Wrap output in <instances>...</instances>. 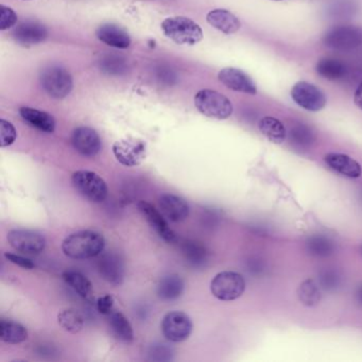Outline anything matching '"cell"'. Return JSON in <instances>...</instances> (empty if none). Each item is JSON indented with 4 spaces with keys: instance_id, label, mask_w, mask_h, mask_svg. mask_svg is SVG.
I'll return each mask as SVG.
<instances>
[{
    "instance_id": "obj_38",
    "label": "cell",
    "mask_w": 362,
    "mask_h": 362,
    "mask_svg": "<svg viewBox=\"0 0 362 362\" xmlns=\"http://www.w3.org/2000/svg\"><path fill=\"white\" fill-rule=\"evenodd\" d=\"M5 257L12 264H16V266L21 267V268L27 269V270H31V269L35 267V262L33 260L24 257V256L18 255V254L8 253L7 252V253H5Z\"/></svg>"
},
{
    "instance_id": "obj_1",
    "label": "cell",
    "mask_w": 362,
    "mask_h": 362,
    "mask_svg": "<svg viewBox=\"0 0 362 362\" xmlns=\"http://www.w3.org/2000/svg\"><path fill=\"white\" fill-rule=\"evenodd\" d=\"M105 247V237L94 230H81L69 235L62 243V251L73 259L97 257Z\"/></svg>"
},
{
    "instance_id": "obj_5",
    "label": "cell",
    "mask_w": 362,
    "mask_h": 362,
    "mask_svg": "<svg viewBox=\"0 0 362 362\" xmlns=\"http://www.w3.org/2000/svg\"><path fill=\"white\" fill-rule=\"evenodd\" d=\"M245 281L243 275L233 271L218 273L211 283V291L216 298L224 302L235 300L243 296Z\"/></svg>"
},
{
    "instance_id": "obj_41",
    "label": "cell",
    "mask_w": 362,
    "mask_h": 362,
    "mask_svg": "<svg viewBox=\"0 0 362 362\" xmlns=\"http://www.w3.org/2000/svg\"><path fill=\"white\" fill-rule=\"evenodd\" d=\"M356 298H357L358 303L362 306V285L358 288L357 292H356Z\"/></svg>"
},
{
    "instance_id": "obj_29",
    "label": "cell",
    "mask_w": 362,
    "mask_h": 362,
    "mask_svg": "<svg viewBox=\"0 0 362 362\" xmlns=\"http://www.w3.org/2000/svg\"><path fill=\"white\" fill-rule=\"evenodd\" d=\"M63 279L65 283L73 288L80 296L84 298H90L93 293L92 283L88 281L86 275L78 271L69 270L63 273Z\"/></svg>"
},
{
    "instance_id": "obj_35",
    "label": "cell",
    "mask_w": 362,
    "mask_h": 362,
    "mask_svg": "<svg viewBox=\"0 0 362 362\" xmlns=\"http://www.w3.org/2000/svg\"><path fill=\"white\" fill-rule=\"evenodd\" d=\"M18 133L11 122L0 120V146L5 148L11 146L16 141Z\"/></svg>"
},
{
    "instance_id": "obj_39",
    "label": "cell",
    "mask_w": 362,
    "mask_h": 362,
    "mask_svg": "<svg viewBox=\"0 0 362 362\" xmlns=\"http://www.w3.org/2000/svg\"><path fill=\"white\" fill-rule=\"evenodd\" d=\"M97 309L103 315H110L114 309V298L110 294L100 296L97 300Z\"/></svg>"
},
{
    "instance_id": "obj_3",
    "label": "cell",
    "mask_w": 362,
    "mask_h": 362,
    "mask_svg": "<svg viewBox=\"0 0 362 362\" xmlns=\"http://www.w3.org/2000/svg\"><path fill=\"white\" fill-rule=\"evenodd\" d=\"M194 105L201 114L214 119H228L233 114L230 99L213 90H202L197 93Z\"/></svg>"
},
{
    "instance_id": "obj_34",
    "label": "cell",
    "mask_w": 362,
    "mask_h": 362,
    "mask_svg": "<svg viewBox=\"0 0 362 362\" xmlns=\"http://www.w3.org/2000/svg\"><path fill=\"white\" fill-rule=\"evenodd\" d=\"M148 355L152 361H171L173 360L175 351L173 347L165 344V343H156L150 346Z\"/></svg>"
},
{
    "instance_id": "obj_37",
    "label": "cell",
    "mask_w": 362,
    "mask_h": 362,
    "mask_svg": "<svg viewBox=\"0 0 362 362\" xmlns=\"http://www.w3.org/2000/svg\"><path fill=\"white\" fill-rule=\"evenodd\" d=\"M291 137L296 144L300 146L309 145L313 141V134L308 128L298 127L291 131Z\"/></svg>"
},
{
    "instance_id": "obj_17",
    "label": "cell",
    "mask_w": 362,
    "mask_h": 362,
    "mask_svg": "<svg viewBox=\"0 0 362 362\" xmlns=\"http://www.w3.org/2000/svg\"><path fill=\"white\" fill-rule=\"evenodd\" d=\"M325 163L334 173L349 179H358L361 177V165L346 154L334 153V152L328 153L325 156Z\"/></svg>"
},
{
    "instance_id": "obj_25",
    "label": "cell",
    "mask_w": 362,
    "mask_h": 362,
    "mask_svg": "<svg viewBox=\"0 0 362 362\" xmlns=\"http://www.w3.org/2000/svg\"><path fill=\"white\" fill-rule=\"evenodd\" d=\"M315 69L319 76L329 81L342 79L347 73L344 63L332 58L322 59L317 62Z\"/></svg>"
},
{
    "instance_id": "obj_31",
    "label": "cell",
    "mask_w": 362,
    "mask_h": 362,
    "mask_svg": "<svg viewBox=\"0 0 362 362\" xmlns=\"http://www.w3.org/2000/svg\"><path fill=\"white\" fill-rule=\"evenodd\" d=\"M58 322L65 332L78 334L84 326L83 317L76 309L67 308L59 313Z\"/></svg>"
},
{
    "instance_id": "obj_23",
    "label": "cell",
    "mask_w": 362,
    "mask_h": 362,
    "mask_svg": "<svg viewBox=\"0 0 362 362\" xmlns=\"http://www.w3.org/2000/svg\"><path fill=\"white\" fill-rule=\"evenodd\" d=\"M0 339L9 344H20L28 339V330L18 322L1 320L0 321Z\"/></svg>"
},
{
    "instance_id": "obj_33",
    "label": "cell",
    "mask_w": 362,
    "mask_h": 362,
    "mask_svg": "<svg viewBox=\"0 0 362 362\" xmlns=\"http://www.w3.org/2000/svg\"><path fill=\"white\" fill-rule=\"evenodd\" d=\"M101 71L109 75H122L126 73L128 66L126 64V60L122 57L107 56L103 58L100 62Z\"/></svg>"
},
{
    "instance_id": "obj_11",
    "label": "cell",
    "mask_w": 362,
    "mask_h": 362,
    "mask_svg": "<svg viewBox=\"0 0 362 362\" xmlns=\"http://www.w3.org/2000/svg\"><path fill=\"white\" fill-rule=\"evenodd\" d=\"M10 245L16 251L25 254H39L46 247L43 235L29 230H13L8 234Z\"/></svg>"
},
{
    "instance_id": "obj_16",
    "label": "cell",
    "mask_w": 362,
    "mask_h": 362,
    "mask_svg": "<svg viewBox=\"0 0 362 362\" xmlns=\"http://www.w3.org/2000/svg\"><path fill=\"white\" fill-rule=\"evenodd\" d=\"M99 273L103 279L113 285H120L124 281V262L119 256L114 253L103 254L98 260Z\"/></svg>"
},
{
    "instance_id": "obj_22",
    "label": "cell",
    "mask_w": 362,
    "mask_h": 362,
    "mask_svg": "<svg viewBox=\"0 0 362 362\" xmlns=\"http://www.w3.org/2000/svg\"><path fill=\"white\" fill-rule=\"evenodd\" d=\"M185 283L179 275L171 274L163 277L158 285V298L163 300H175L183 294Z\"/></svg>"
},
{
    "instance_id": "obj_14",
    "label": "cell",
    "mask_w": 362,
    "mask_h": 362,
    "mask_svg": "<svg viewBox=\"0 0 362 362\" xmlns=\"http://www.w3.org/2000/svg\"><path fill=\"white\" fill-rule=\"evenodd\" d=\"M218 78L226 88L235 92L249 95H256L257 93V88L253 80L240 69L226 67L220 71Z\"/></svg>"
},
{
    "instance_id": "obj_36",
    "label": "cell",
    "mask_w": 362,
    "mask_h": 362,
    "mask_svg": "<svg viewBox=\"0 0 362 362\" xmlns=\"http://www.w3.org/2000/svg\"><path fill=\"white\" fill-rule=\"evenodd\" d=\"M16 22H18V16L16 12L7 6H1L0 7V29L7 30L13 27Z\"/></svg>"
},
{
    "instance_id": "obj_8",
    "label": "cell",
    "mask_w": 362,
    "mask_h": 362,
    "mask_svg": "<svg viewBox=\"0 0 362 362\" xmlns=\"http://www.w3.org/2000/svg\"><path fill=\"white\" fill-rule=\"evenodd\" d=\"M162 332L167 340L183 342L192 334V319L183 311H170L163 317Z\"/></svg>"
},
{
    "instance_id": "obj_43",
    "label": "cell",
    "mask_w": 362,
    "mask_h": 362,
    "mask_svg": "<svg viewBox=\"0 0 362 362\" xmlns=\"http://www.w3.org/2000/svg\"><path fill=\"white\" fill-rule=\"evenodd\" d=\"M361 253H362V249H361Z\"/></svg>"
},
{
    "instance_id": "obj_19",
    "label": "cell",
    "mask_w": 362,
    "mask_h": 362,
    "mask_svg": "<svg viewBox=\"0 0 362 362\" xmlns=\"http://www.w3.org/2000/svg\"><path fill=\"white\" fill-rule=\"evenodd\" d=\"M97 37L111 47L126 49L130 47L131 37L122 27L114 24H105L97 29Z\"/></svg>"
},
{
    "instance_id": "obj_9",
    "label": "cell",
    "mask_w": 362,
    "mask_h": 362,
    "mask_svg": "<svg viewBox=\"0 0 362 362\" xmlns=\"http://www.w3.org/2000/svg\"><path fill=\"white\" fill-rule=\"evenodd\" d=\"M291 97L294 103L309 112H319L325 107V95L320 88L306 81L294 84L291 90Z\"/></svg>"
},
{
    "instance_id": "obj_40",
    "label": "cell",
    "mask_w": 362,
    "mask_h": 362,
    "mask_svg": "<svg viewBox=\"0 0 362 362\" xmlns=\"http://www.w3.org/2000/svg\"><path fill=\"white\" fill-rule=\"evenodd\" d=\"M354 103L360 110H362V82L356 90L355 95H354Z\"/></svg>"
},
{
    "instance_id": "obj_10",
    "label": "cell",
    "mask_w": 362,
    "mask_h": 362,
    "mask_svg": "<svg viewBox=\"0 0 362 362\" xmlns=\"http://www.w3.org/2000/svg\"><path fill=\"white\" fill-rule=\"evenodd\" d=\"M113 153L124 166H139L146 160L147 146L141 139L129 137L114 144Z\"/></svg>"
},
{
    "instance_id": "obj_7",
    "label": "cell",
    "mask_w": 362,
    "mask_h": 362,
    "mask_svg": "<svg viewBox=\"0 0 362 362\" xmlns=\"http://www.w3.org/2000/svg\"><path fill=\"white\" fill-rule=\"evenodd\" d=\"M323 42L334 52H351L362 45V30L354 26L334 27L324 35Z\"/></svg>"
},
{
    "instance_id": "obj_26",
    "label": "cell",
    "mask_w": 362,
    "mask_h": 362,
    "mask_svg": "<svg viewBox=\"0 0 362 362\" xmlns=\"http://www.w3.org/2000/svg\"><path fill=\"white\" fill-rule=\"evenodd\" d=\"M258 128L266 139L272 141L273 144H277V145L284 143L286 136H287V132H286L284 124L276 118L270 117V116L262 118L259 124H258Z\"/></svg>"
},
{
    "instance_id": "obj_18",
    "label": "cell",
    "mask_w": 362,
    "mask_h": 362,
    "mask_svg": "<svg viewBox=\"0 0 362 362\" xmlns=\"http://www.w3.org/2000/svg\"><path fill=\"white\" fill-rule=\"evenodd\" d=\"M14 37L21 45H35L47 39L48 30L41 23L29 21L18 25L14 31Z\"/></svg>"
},
{
    "instance_id": "obj_42",
    "label": "cell",
    "mask_w": 362,
    "mask_h": 362,
    "mask_svg": "<svg viewBox=\"0 0 362 362\" xmlns=\"http://www.w3.org/2000/svg\"><path fill=\"white\" fill-rule=\"evenodd\" d=\"M275 1H279V0H275Z\"/></svg>"
},
{
    "instance_id": "obj_27",
    "label": "cell",
    "mask_w": 362,
    "mask_h": 362,
    "mask_svg": "<svg viewBox=\"0 0 362 362\" xmlns=\"http://www.w3.org/2000/svg\"><path fill=\"white\" fill-rule=\"evenodd\" d=\"M182 253L188 264L199 268L205 266L209 258L206 247L196 241L185 240L182 243Z\"/></svg>"
},
{
    "instance_id": "obj_20",
    "label": "cell",
    "mask_w": 362,
    "mask_h": 362,
    "mask_svg": "<svg viewBox=\"0 0 362 362\" xmlns=\"http://www.w3.org/2000/svg\"><path fill=\"white\" fill-rule=\"evenodd\" d=\"M207 23L224 35H233L240 29L241 23L236 16L228 10L216 9L209 12L206 16Z\"/></svg>"
},
{
    "instance_id": "obj_2",
    "label": "cell",
    "mask_w": 362,
    "mask_h": 362,
    "mask_svg": "<svg viewBox=\"0 0 362 362\" xmlns=\"http://www.w3.org/2000/svg\"><path fill=\"white\" fill-rule=\"evenodd\" d=\"M162 29L167 37L179 45H196L203 39L201 27L185 16L166 18Z\"/></svg>"
},
{
    "instance_id": "obj_13",
    "label": "cell",
    "mask_w": 362,
    "mask_h": 362,
    "mask_svg": "<svg viewBox=\"0 0 362 362\" xmlns=\"http://www.w3.org/2000/svg\"><path fill=\"white\" fill-rule=\"evenodd\" d=\"M137 207H139V211L143 214L144 217L147 220L148 223L160 235V238L164 239L168 243L177 241V234L171 230L170 226L167 223L165 216L162 215L153 205L146 202V201H141L137 204Z\"/></svg>"
},
{
    "instance_id": "obj_32",
    "label": "cell",
    "mask_w": 362,
    "mask_h": 362,
    "mask_svg": "<svg viewBox=\"0 0 362 362\" xmlns=\"http://www.w3.org/2000/svg\"><path fill=\"white\" fill-rule=\"evenodd\" d=\"M317 284L324 291H334L340 286V274L334 269H324L319 273Z\"/></svg>"
},
{
    "instance_id": "obj_24",
    "label": "cell",
    "mask_w": 362,
    "mask_h": 362,
    "mask_svg": "<svg viewBox=\"0 0 362 362\" xmlns=\"http://www.w3.org/2000/svg\"><path fill=\"white\" fill-rule=\"evenodd\" d=\"M306 251L315 258H327L336 251V245L329 237L313 235L306 241Z\"/></svg>"
},
{
    "instance_id": "obj_30",
    "label": "cell",
    "mask_w": 362,
    "mask_h": 362,
    "mask_svg": "<svg viewBox=\"0 0 362 362\" xmlns=\"http://www.w3.org/2000/svg\"><path fill=\"white\" fill-rule=\"evenodd\" d=\"M110 324L112 329L118 339L124 342H131L133 340V328L129 320L119 311H112L110 313Z\"/></svg>"
},
{
    "instance_id": "obj_28",
    "label": "cell",
    "mask_w": 362,
    "mask_h": 362,
    "mask_svg": "<svg viewBox=\"0 0 362 362\" xmlns=\"http://www.w3.org/2000/svg\"><path fill=\"white\" fill-rule=\"evenodd\" d=\"M321 287L313 279H305L298 288V298L304 306L315 307L322 298Z\"/></svg>"
},
{
    "instance_id": "obj_15",
    "label": "cell",
    "mask_w": 362,
    "mask_h": 362,
    "mask_svg": "<svg viewBox=\"0 0 362 362\" xmlns=\"http://www.w3.org/2000/svg\"><path fill=\"white\" fill-rule=\"evenodd\" d=\"M158 203L163 215L171 222L184 221L189 216V205L181 197L171 194H163Z\"/></svg>"
},
{
    "instance_id": "obj_12",
    "label": "cell",
    "mask_w": 362,
    "mask_h": 362,
    "mask_svg": "<svg viewBox=\"0 0 362 362\" xmlns=\"http://www.w3.org/2000/svg\"><path fill=\"white\" fill-rule=\"evenodd\" d=\"M71 144L78 153L86 158H94L101 150V139L94 129L80 127L71 135Z\"/></svg>"
},
{
    "instance_id": "obj_4",
    "label": "cell",
    "mask_w": 362,
    "mask_h": 362,
    "mask_svg": "<svg viewBox=\"0 0 362 362\" xmlns=\"http://www.w3.org/2000/svg\"><path fill=\"white\" fill-rule=\"evenodd\" d=\"M71 182L77 192L90 202H103L109 194L105 180L93 171H77L74 173Z\"/></svg>"
},
{
    "instance_id": "obj_21",
    "label": "cell",
    "mask_w": 362,
    "mask_h": 362,
    "mask_svg": "<svg viewBox=\"0 0 362 362\" xmlns=\"http://www.w3.org/2000/svg\"><path fill=\"white\" fill-rule=\"evenodd\" d=\"M20 114L25 122L42 132L52 133L56 130V120L46 112L25 107L20 110Z\"/></svg>"
},
{
    "instance_id": "obj_6",
    "label": "cell",
    "mask_w": 362,
    "mask_h": 362,
    "mask_svg": "<svg viewBox=\"0 0 362 362\" xmlns=\"http://www.w3.org/2000/svg\"><path fill=\"white\" fill-rule=\"evenodd\" d=\"M41 84L45 92L52 98L63 99L73 90V78L71 74L61 66L52 65L41 73Z\"/></svg>"
}]
</instances>
